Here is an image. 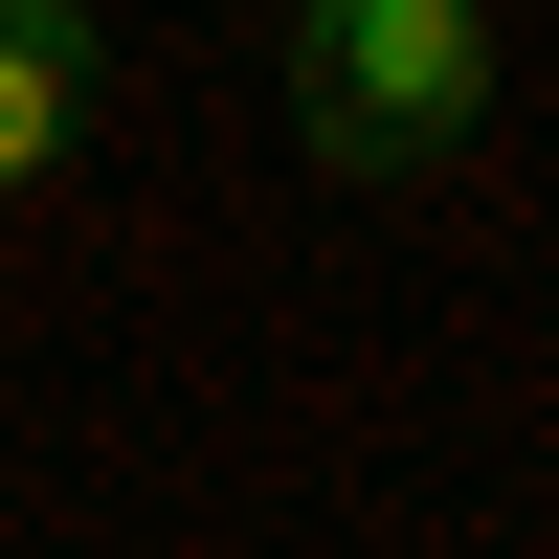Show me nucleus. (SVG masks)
I'll use <instances>...</instances> for the list:
<instances>
[{"label":"nucleus","mask_w":559,"mask_h":559,"mask_svg":"<svg viewBox=\"0 0 559 559\" xmlns=\"http://www.w3.org/2000/svg\"><path fill=\"white\" fill-rule=\"evenodd\" d=\"M292 134L336 179H426L492 134V0H292Z\"/></svg>","instance_id":"1"},{"label":"nucleus","mask_w":559,"mask_h":559,"mask_svg":"<svg viewBox=\"0 0 559 559\" xmlns=\"http://www.w3.org/2000/svg\"><path fill=\"white\" fill-rule=\"evenodd\" d=\"M90 68H112V23H90V0H0V202L90 134Z\"/></svg>","instance_id":"2"}]
</instances>
